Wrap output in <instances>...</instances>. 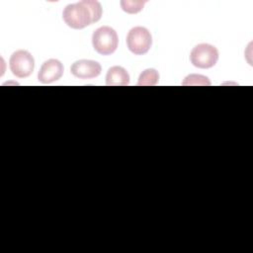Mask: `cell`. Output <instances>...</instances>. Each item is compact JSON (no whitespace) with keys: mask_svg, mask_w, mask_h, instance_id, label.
<instances>
[{"mask_svg":"<svg viewBox=\"0 0 253 253\" xmlns=\"http://www.w3.org/2000/svg\"><path fill=\"white\" fill-rule=\"evenodd\" d=\"M9 67L13 75L16 77L27 78L33 73L35 69L34 56L28 50H16L10 56Z\"/></svg>","mask_w":253,"mask_h":253,"instance_id":"cell-5","label":"cell"},{"mask_svg":"<svg viewBox=\"0 0 253 253\" xmlns=\"http://www.w3.org/2000/svg\"><path fill=\"white\" fill-rule=\"evenodd\" d=\"M103 14L100 2L96 0H83L65 6L62 12L64 23L75 30H81L87 26L97 23Z\"/></svg>","mask_w":253,"mask_h":253,"instance_id":"cell-1","label":"cell"},{"mask_svg":"<svg viewBox=\"0 0 253 253\" xmlns=\"http://www.w3.org/2000/svg\"><path fill=\"white\" fill-rule=\"evenodd\" d=\"M146 0H122L120 2V5L123 9V11H125L127 14H137L138 12H140L143 7L144 4L146 3Z\"/></svg>","mask_w":253,"mask_h":253,"instance_id":"cell-10","label":"cell"},{"mask_svg":"<svg viewBox=\"0 0 253 253\" xmlns=\"http://www.w3.org/2000/svg\"><path fill=\"white\" fill-rule=\"evenodd\" d=\"M152 45V36L144 27H134L129 30L126 36V46L130 52L142 55L148 52Z\"/></svg>","mask_w":253,"mask_h":253,"instance_id":"cell-3","label":"cell"},{"mask_svg":"<svg viewBox=\"0 0 253 253\" xmlns=\"http://www.w3.org/2000/svg\"><path fill=\"white\" fill-rule=\"evenodd\" d=\"M217 48L210 43L197 44L190 53L191 63L198 68L208 69L213 67L218 60Z\"/></svg>","mask_w":253,"mask_h":253,"instance_id":"cell-4","label":"cell"},{"mask_svg":"<svg viewBox=\"0 0 253 253\" xmlns=\"http://www.w3.org/2000/svg\"><path fill=\"white\" fill-rule=\"evenodd\" d=\"M159 81V73L154 68H147L143 70L138 77V86H154Z\"/></svg>","mask_w":253,"mask_h":253,"instance_id":"cell-9","label":"cell"},{"mask_svg":"<svg viewBox=\"0 0 253 253\" xmlns=\"http://www.w3.org/2000/svg\"><path fill=\"white\" fill-rule=\"evenodd\" d=\"M106 84L109 86H126L129 84V74L122 66H112L106 74Z\"/></svg>","mask_w":253,"mask_h":253,"instance_id":"cell-8","label":"cell"},{"mask_svg":"<svg viewBox=\"0 0 253 253\" xmlns=\"http://www.w3.org/2000/svg\"><path fill=\"white\" fill-rule=\"evenodd\" d=\"M64 72L63 64L55 58H50L44 61L38 73V79L43 84H49L59 80Z\"/></svg>","mask_w":253,"mask_h":253,"instance_id":"cell-7","label":"cell"},{"mask_svg":"<svg viewBox=\"0 0 253 253\" xmlns=\"http://www.w3.org/2000/svg\"><path fill=\"white\" fill-rule=\"evenodd\" d=\"M71 74L79 79H92L101 74L102 66L99 62L91 59H79L72 63Z\"/></svg>","mask_w":253,"mask_h":253,"instance_id":"cell-6","label":"cell"},{"mask_svg":"<svg viewBox=\"0 0 253 253\" xmlns=\"http://www.w3.org/2000/svg\"><path fill=\"white\" fill-rule=\"evenodd\" d=\"M119 44L117 32L109 26H102L95 30L92 35V45L94 49L102 55L114 53Z\"/></svg>","mask_w":253,"mask_h":253,"instance_id":"cell-2","label":"cell"},{"mask_svg":"<svg viewBox=\"0 0 253 253\" xmlns=\"http://www.w3.org/2000/svg\"><path fill=\"white\" fill-rule=\"evenodd\" d=\"M183 86H210V79L202 74H190L182 81Z\"/></svg>","mask_w":253,"mask_h":253,"instance_id":"cell-11","label":"cell"}]
</instances>
